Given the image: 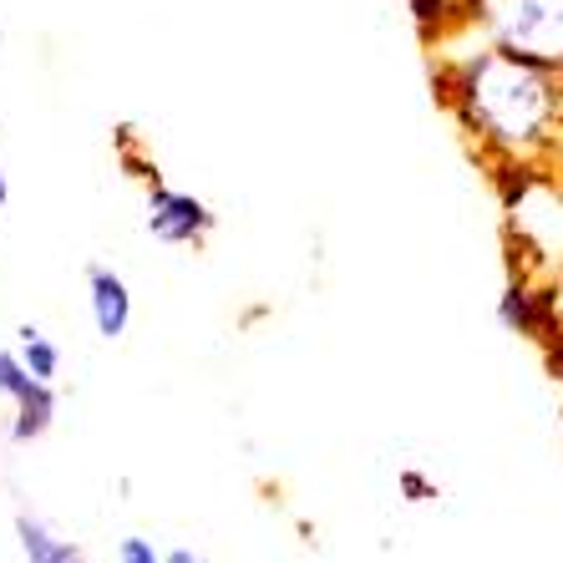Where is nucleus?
<instances>
[{
    "instance_id": "nucleus-1",
    "label": "nucleus",
    "mask_w": 563,
    "mask_h": 563,
    "mask_svg": "<svg viewBox=\"0 0 563 563\" xmlns=\"http://www.w3.org/2000/svg\"><path fill=\"white\" fill-rule=\"evenodd\" d=\"M553 66L528 62V56L508 52L498 41H487L477 56L457 66L452 77V97L462 107V122H467L477 137H487L503 153H528L549 137L553 112H559V92H553Z\"/></svg>"
},
{
    "instance_id": "nucleus-2",
    "label": "nucleus",
    "mask_w": 563,
    "mask_h": 563,
    "mask_svg": "<svg viewBox=\"0 0 563 563\" xmlns=\"http://www.w3.org/2000/svg\"><path fill=\"white\" fill-rule=\"evenodd\" d=\"M487 41L563 71V0H472Z\"/></svg>"
},
{
    "instance_id": "nucleus-3",
    "label": "nucleus",
    "mask_w": 563,
    "mask_h": 563,
    "mask_svg": "<svg viewBox=\"0 0 563 563\" xmlns=\"http://www.w3.org/2000/svg\"><path fill=\"white\" fill-rule=\"evenodd\" d=\"M0 396L11 401V442L26 446L36 437L52 432L56 421V386L26 371V361L11 351H0Z\"/></svg>"
},
{
    "instance_id": "nucleus-4",
    "label": "nucleus",
    "mask_w": 563,
    "mask_h": 563,
    "mask_svg": "<svg viewBox=\"0 0 563 563\" xmlns=\"http://www.w3.org/2000/svg\"><path fill=\"white\" fill-rule=\"evenodd\" d=\"M143 229L157 239V244H203L213 229V209L203 198L184 194V188H168V184H153L147 188V213H143Z\"/></svg>"
},
{
    "instance_id": "nucleus-5",
    "label": "nucleus",
    "mask_w": 563,
    "mask_h": 563,
    "mask_svg": "<svg viewBox=\"0 0 563 563\" xmlns=\"http://www.w3.org/2000/svg\"><path fill=\"white\" fill-rule=\"evenodd\" d=\"M87 310L102 341H122L132 325V289L112 264H92L87 269Z\"/></svg>"
},
{
    "instance_id": "nucleus-6",
    "label": "nucleus",
    "mask_w": 563,
    "mask_h": 563,
    "mask_svg": "<svg viewBox=\"0 0 563 563\" xmlns=\"http://www.w3.org/2000/svg\"><path fill=\"white\" fill-rule=\"evenodd\" d=\"M498 320L503 330H518V335H528V341H549V330L559 325V295H549V289H528L523 279H512L508 289H503L498 300Z\"/></svg>"
},
{
    "instance_id": "nucleus-7",
    "label": "nucleus",
    "mask_w": 563,
    "mask_h": 563,
    "mask_svg": "<svg viewBox=\"0 0 563 563\" xmlns=\"http://www.w3.org/2000/svg\"><path fill=\"white\" fill-rule=\"evenodd\" d=\"M15 549H21L26 563H92L77 543L56 538L52 528L41 523V518H31V512H15Z\"/></svg>"
},
{
    "instance_id": "nucleus-8",
    "label": "nucleus",
    "mask_w": 563,
    "mask_h": 563,
    "mask_svg": "<svg viewBox=\"0 0 563 563\" xmlns=\"http://www.w3.org/2000/svg\"><path fill=\"white\" fill-rule=\"evenodd\" d=\"M15 355L26 361L31 376H41V380H52L56 386V376H62V345H56L46 330H36V325L15 330Z\"/></svg>"
},
{
    "instance_id": "nucleus-9",
    "label": "nucleus",
    "mask_w": 563,
    "mask_h": 563,
    "mask_svg": "<svg viewBox=\"0 0 563 563\" xmlns=\"http://www.w3.org/2000/svg\"><path fill=\"white\" fill-rule=\"evenodd\" d=\"M118 563H168V553H157L153 538H122V543H118Z\"/></svg>"
},
{
    "instance_id": "nucleus-10",
    "label": "nucleus",
    "mask_w": 563,
    "mask_h": 563,
    "mask_svg": "<svg viewBox=\"0 0 563 563\" xmlns=\"http://www.w3.org/2000/svg\"><path fill=\"white\" fill-rule=\"evenodd\" d=\"M168 563H209V559L194 553V549H168Z\"/></svg>"
},
{
    "instance_id": "nucleus-11",
    "label": "nucleus",
    "mask_w": 563,
    "mask_h": 563,
    "mask_svg": "<svg viewBox=\"0 0 563 563\" xmlns=\"http://www.w3.org/2000/svg\"><path fill=\"white\" fill-rule=\"evenodd\" d=\"M11 203V184H5V173H0V209Z\"/></svg>"
},
{
    "instance_id": "nucleus-12",
    "label": "nucleus",
    "mask_w": 563,
    "mask_h": 563,
    "mask_svg": "<svg viewBox=\"0 0 563 563\" xmlns=\"http://www.w3.org/2000/svg\"><path fill=\"white\" fill-rule=\"evenodd\" d=\"M559 314H563V289H559Z\"/></svg>"
}]
</instances>
